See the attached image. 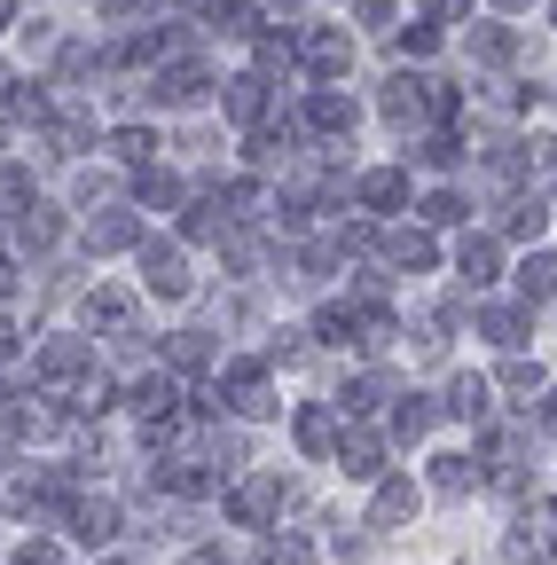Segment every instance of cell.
I'll return each mask as SVG.
<instances>
[{"instance_id": "obj_1", "label": "cell", "mask_w": 557, "mask_h": 565, "mask_svg": "<svg viewBox=\"0 0 557 565\" xmlns=\"http://www.w3.org/2000/svg\"><path fill=\"white\" fill-rule=\"evenodd\" d=\"M63 526H72V542H87V550H110L118 542V503H110V494H72Z\"/></svg>"}, {"instance_id": "obj_2", "label": "cell", "mask_w": 557, "mask_h": 565, "mask_svg": "<svg viewBox=\"0 0 557 565\" xmlns=\"http://www.w3.org/2000/svg\"><path fill=\"white\" fill-rule=\"evenodd\" d=\"M275 511H283V479H236L228 487V519L236 526H267Z\"/></svg>"}, {"instance_id": "obj_3", "label": "cell", "mask_w": 557, "mask_h": 565, "mask_svg": "<svg viewBox=\"0 0 557 565\" xmlns=\"http://www.w3.org/2000/svg\"><path fill=\"white\" fill-rule=\"evenodd\" d=\"M511 557H557V503H526V511H518Z\"/></svg>"}, {"instance_id": "obj_4", "label": "cell", "mask_w": 557, "mask_h": 565, "mask_svg": "<svg viewBox=\"0 0 557 565\" xmlns=\"http://www.w3.org/2000/svg\"><path fill=\"white\" fill-rule=\"evenodd\" d=\"M221 393H228V408H236V416H267V408H275V401H267V370H259V362H228V370H221Z\"/></svg>"}, {"instance_id": "obj_5", "label": "cell", "mask_w": 557, "mask_h": 565, "mask_svg": "<svg viewBox=\"0 0 557 565\" xmlns=\"http://www.w3.org/2000/svg\"><path fill=\"white\" fill-rule=\"evenodd\" d=\"M299 63L314 71V79H338V71H345V63H354V40H345V32H330V24H322V32H307V40H299Z\"/></svg>"}, {"instance_id": "obj_6", "label": "cell", "mask_w": 557, "mask_h": 565, "mask_svg": "<svg viewBox=\"0 0 557 565\" xmlns=\"http://www.w3.org/2000/svg\"><path fill=\"white\" fill-rule=\"evenodd\" d=\"M142 282H150L158 299H181L189 291V259L173 244H142Z\"/></svg>"}, {"instance_id": "obj_7", "label": "cell", "mask_w": 557, "mask_h": 565, "mask_svg": "<svg viewBox=\"0 0 557 565\" xmlns=\"http://www.w3.org/2000/svg\"><path fill=\"white\" fill-rule=\"evenodd\" d=\"M416 503H425V494H416V479H377L369 526H408V519H416Z\"/></svg>"}, {"instance_id": "obj_8", "label": "cell", "mask_w": 557, "mask_h": 565, "mask_svg": "<svg viewBox=\"0 0 557 565\" xmlns=\"http://www.w3.org/2000/svg\"><path fill=\"white\" fill-rule=\"evenodd\" d=\"M330 463H338L345 479H377V471H385V448H377L369 433H338V448H330Z\"/></svg>"}, {"instance_id": "obj_9", "label": "cell", "mask_w": 557, "mask_h": 565, "mask_svg": "<svg viewBox=\"0 0 557 565\" xmlns=\"http://www.w3.org/2000/svg\"><path fill=\"white\" fill-rule=\"evenodd\" d=\"M133 408H142L150 424H165V416L181 408V377H173V370H158V377H142V385H133Z\"/></svg>"}, {"instance_id": "obj_10", "label": "cell", "mask_w": 557, "mask_h": 565, "mask_svg": "<svg viewBox=\"0 0 557 565\" xmlns=\"http://www.w3.org/2000/svg\"><path fill=\"white\" fill-rule=\"evenodd\" d=\"M291 433H299L307 456H330V448H338V416H330V408H299V416H291Z\"/></svg>"}, {"instance_id": "obj_11", "label": "cell", "mask_w": 557, "mask_h": 565, "mask_svg": "<svg viewBox=\"0 0 557 565\" xmlns=\"http://www.w3.org/2000/svg\"><path fill=\"white\" fill-rule=\"evenodd\" d=\"M518 291H526V307H542V299H557V259H549V252H534V259L518 267Z\"/></svg>"}, {"instance_id": "obj_12", "label": "cell", "mask_w": 557, "mask_h": 565, "mask_svg": "<svg viewBox=\"0 0 557 565\" xmlns=\"http://www.w3.org/2000/svg\"><path fill=\"white\" fill-rule=\"evenodd\" d=\"M307 126H322V134H345V126H354V103H345V95H307Z\"/></svg>"}, {"instance_id": "obj_13", "label": "cell", "mask_w": 557, "mask_h": 565, "mask_svg": "<svg viewBox=\"0 0 557 565\" xmlns=\"http://www.w3.org/2000/svg\"><path fill=\"white\" fill-rule=\"evenodd\" d=\"M400 196H408V173H393V166H385V173H362V204H369V212H393Z\"/></svg>"}, {"instance_id": "obj_14", "label": "cell", "mask_w": 557, "mask_h": 565, "mask_svg": "<svg viewBox=\"0 0 557 565\" xmlns=\"http://www.w3.org/2000/svg\"><path fill=\"white\" fill-rule=\"evenodd\" d=\"M87 315H95L103 330H118V338H133V299H126V291H95V299H87Z\"/></svg>"}, {"instance_id": "obj_15", "label": "cell", "mask_w": 557, "mask_h": 565, "mask_svg": "<svg viewBox=\"0 0 557 565\" xmlns=\"http://www.w3.org/2000/svg\"><path fill=\"white\" fill-rule=\"evenodd\" d=\"M158 103H173V110H189V103H204V71H165V79H158Z\"/></svg>"}, {"instance_id": "obj_16", "label": "cell", "mask_w": 557, "mask_h": 565, "mask_svg": "<svg viewBox=\"0 0 557 565\" xmlns=\"http://www.w3.org/2000/svg\"><path fill=\"white\" fill-rule=\"evenodd\" d=\"M385 118H393V126L425 118V79H393V87H385Z\"/></svg>"}, {"instance_id": "obj_17", "label": "cell", "mask_w": 557, "mask_h": 565, "mask_svg": "<svg viewBox=\"0 0 557 565\" xmlns=\"http://www.w3.org/2000/svg\"><path fill=\"white\" fill-rule=\"evenodd\" d=\"M425 433H432L425 393H400V408H393V440H425Z\"/></svg>"}, {"instance_id": "obj_18", "label": "cell", "mask_w": 557, "mask_h": 565, "mask_svg": "<svg viewBox=\"0 0 557 565\" xmlns=\"http://www.w3.org/2000/svg\"><path fill=\"white\" fill-rule=\"evenodd\" d=\"M259 110H267V79H251V71H244V79H228V118L251 126Z\"/></svg>"}, {"instance_id": "obj_19", "label": "cell", "mask_w": 557, "mask_h": 565, "mask_svg": "<svg viewBox=\"0 0 557 565\" xmlns=\"http://www.w3.org/2000/svg\"><path fill=\"white\" fill-rule=\"evenodd\" d=\"M479 479H486V471H479L471 456H440V471H432V487H440V494H471Z\"/></svg>"}, {"instance_id": "obj_20", "label": "cell", "mask_w": 557, "mask_h": 565, "mask_svg": "<svg viewBox=\"0 0 557 565\" xmlns=\"http://www.w3.org/2000/svg\"><path fill=\"white\" fill-rule=\"evenodd\" d=\"M471 55H486V63H511V55H518V32H511V24H479V32H471Z\"/></svg>"}, {"instance_id": "obj_21", "label": "cell", "mask_w": 557, "mask_h": 565, "mask_svg": "<svg viewBox=\"0 0 557 565\" xmlns=\"http://www.w3.org/2000/svg\"><path fill=\"white\" fill-rule=\"evenodd\" d=\"M40 370H47V377H79V370H87V345H79V338H55V345L40 353Z\"/></svg>"}, {"instance_id": "obj_22", "label": "cell", "mask_w": 557, "mask_h": 565, "mask_svg": "<svg viewBox=\"0 0 557 565\" xmlns=\"http://www.w3.org/2000/svg\"><path fill=\"white\" fill-rule=\"evenodd\" d=\"M385 252H393L400 267H432V259H440V252H432V236H416V228H393V236H385Z\"/></svg>"}, {"instance_id": "obj_23", "label": "cell", "mask_w": 557, "mask_h": 565, "mask_svg": "<svg viewBox=\"0 0 557 565\" xmlns=\"http://www.w3.org/2000/svg\"><path fill=\"white\" fill-rule=\"evenodd\" d=\"M456 267H463V282H495V244H486V236H471V244L456 252Z\"/></svg>"}, {"instance_id": "obj_24", "label": "cell", "mask_w": 557, "mask_h": 565, "mask_svg": "<svg viewBox=\"0 0 557 565\" xmlns=\"http://www.w3.org/2000/svg\"><path fill=\"white\" fill-rule=\"evenodd\" d=\"M259 565H314V542H299V534H267Z\"/></svg>"}, {"instance_id": "obj_25", "label": "cell", "mask_w": 557, "mask_h": 565, "mask_svg": "<svg viewBox=\"0 0 557 565\" xmlns=\"http://www.w3.org/2000/svg\"><path fill=\"white\" fill-rule=\"evenodd\" d=\"M448 408L479 424V416H486V377H456V385H448Z\"/></svg>"}, {"instance_id": "obj_26", "label": "cell", "mask_w": 557, "mask_h": 565, "mask_svg": "<svg viewBox=\"0 0 557 565\" xmlns=\"http://www.w3.org/2000/svg\"><path fill=\"white\" fill-rule=\"evenodd\" d=\"M503 228H511V236H542V228H549V212H542L534 196H518V204L503 212Z\"/></svg>"}, {"instance_id": "obj_27", "label": "cell", "mask_w": 557, "mask_h": 565, "mask_svg": "<svg viewBox=\"0 0 557 565\" xmlns=\"http://www.w3.org/2000/svg\"><path fill=\"white\" fill-rule=\"evenodd\" d=\"M17 236H24V244H55V212H47V204H24V212H17Z\"/></svg>"}, {"instance_id": "obj_28", "label": "cell", "mask_w": 557, "mask_h": 565, "mask_svg": "<svg viewBox=\"0 0 557 565\" xmlns=\"http://www.w3.org/2000/svg\"><path fill=\"white\" fill-rule=\"evenodd\" d=\"M479 330L495 338V345H518V330H526V315H511V307H486L479 315Z\"/></svg>"}, {"instance_id": "obj_29", "label": "cell", "mask_w": 557, "mask_h": 565, "mask_svg": "<svg viewBox=\"0 0 557 565\" xmlns=\"http://www.w3.org/2000/svg\"><path fill=\"white\" fill-rule=\"evenodd\" d=\"M87 244H95V252H118V244H133V221H126V212H110V221L87 228Z\"/></svg>"}, {"instance_id": "obj_30", "label": "cell", "mask_w": 557, "mask_h": 565, "mask_svg": "<svg viewBox=\"0 0 557 565\" xmlns=\"http://www.w3.org/2000/svg\"><path fill=\"white\" fill-rule=\"evenodd\" d=\"M165 362H173V370H196V362H204V338H196V330H173V338H165Z\"/></svg>"}, {"instance_id": "obj_31", "label": "cell", "mask_w": 557, "mask_h": 565, "mask_svg": "<svg viewBox=\"0 0 557 565\" xmlns=\"http://www.w3.org/2000/svg\"><path fill=\"white\" fill-rule=\"evenodd\" d=\"M110 150H118L126 166H142V158H150V126H118V134H110Z\"/></svg>"}, {"instance_id": "obj_32", "label": "cell", "mask_w": 557, "mask_h": 565, "mask_svg": "<svg viewBox=\"0 0 557 565\" xmlns=\"http://www.w3.org/2000/svg\"><path fill=\"white\" fill-rule=\"evenodd\" d=\"M110 401H118V385H110V377H87V385H79V416H103Z\"/></svg>"}, {"instance_id": "obj_33", "label": "cell", "mask_w": 557, "mask_h": 565, "mask_svg": "<svg viewBox=\"0 0 557 565\" xmlns=\"http://www.w3.org/2000/svg\"><path fill=\"white\" fill-rule=\"evenodd\" d=\"M213 228H221V204H189V228H181V236H189V244H204Z\"/></svg>"}, {"instance_id": "obj_34", "label": "cell", "mask_w": 557, "mask_h": 565, "mask_svg": "<svg viewBox=\"0 0 557 565\" xmlns=\"http://www.w3.org/2000/svg\"><path fill=\"white\" fill-rule=\"evenodd\" d=\"M425 221H432V228H448V221H463V196H448V189H440V196H425Z\"/></svg>"}, {"instance_id": "obj_35", "label": "cell", "mask_w": 557, "mask_h": 565, "mask_svg": "<svg viewBox=\"0 0 557 565\" xmlns=\"http://www.w3.org/2000/svg\"><path fill=\"white\" fill-rule=\"evenodd\" d=\"M173 196H181L173 173H142V204H173Z\"/></svg>"}, {"instance_id": "obj_36", "label": "cell", "mask_w": 557, "mask_h": 565, "mask_svg": "<svg viewBox=\"0 0 557 565\" xmlns=\"http://www.w3.org/2000/svg\"><path fill=\"white\" fill-rule=\"evenodd\" d=\"M416 158H425V166H456L463 150H456V134H432V141H425V150H416Z\"/></svg>"}, {"instance_id": "obj_37", "label": "cell", "mask_w": 557, "mask_h": 565, "mask_svg": "<svg viewBox=\"0 0 557 565\" xmlns=\"http://www.w3.org/2000/svg\"><path fill=\"white\" fill-rule=\"evenodd\" d=\"M503 385H511V393H534V385H542V370H534V362H511V370H503Z\"/></svg>"}, {"instance_id": "obj_38", "label": "cell", "mask_w": 557, "mask_h": 565, "mask_svg": "<svg viewBox=\"0 0 557 565\" xmlns=\"http://www.w3.org/2000/svg\"><path fill=\"white\" fill-rule=\"evenodd\" d=\"M17 565H63V550H55V542H24Z\"/></svg>"}, {"instance_id": "obj_39", "label": "cell", "mask_w": 557, "mask_h": 565, "mask_svg": "<svg viewBox=\"0 0 557 565\" xmlns=\"http://www.w3.org/2000/svg\"><path fill=\"white\" fill-rule=\"evenodd\" d=\"M534 166H542V181L557 189V141H534Z\"/></svg>"}, {"instance_id": "obj_40", "label": "cell", "mask_w": 557, "mask_h": 565, "mask_svg": "<svg viewBox=\"0 0 557 565\" xmlns=\"http://www.w3.org/2000/svg\"><path fill=\"white\" fill-rule=\"evenodd\" d=\"M463 9H471V0H425V17H432V24H448V17H463Z\"/></svg>"}, {"instance_id": "obj_41", "label": "cell", "mask_w": 557, "mask_h": 565, "mask_svg": "<svg viewBox=\"0 0 557 565\" xmlns=\"http://www.w3.org/2000/svg\"><path fill=\"white\" fill-rule=\"evenodd\" d=\"M393 17V0H362V24H385Z\"/></svg>"}, {"instance_id": "obj_42", "label": "cell", "mask_w": 557, "mask_h": 565, "mask_svg": "<svg viewBox=\"0 0 557 565\" xmlns=\"http://www.w3.org/2000/svg\"><path fill=\"white\" fill-rule=\"evenodd\" d=\"M181 565H236V557H221V550H189Z\"/></svg>"}, {"instance_id": "obj_43", "label": "cell", "mask_w": 557, "mask_h": 565, "mask_svg": "<svg viewBox=\"0 0 557 565\" xmlns=\"http://www.w3.org/2000/svg\"><path fill=\"white\" fill-rule=\"evenodd\" d=\"M542 424H549V433H557V385H549V401H542Z\"/></svg>"}, {"instance_id": "obj_44", "label": "cell", "mask_w": 557, "mask_h": 565, "mask_svg": "<svg viewBox=\"0 0 557 565\" xmlns=\"http://www.w3.org/2000/svg\"><path fill=\"white\" fill-rule=\"evenodd\" d=\"M9 17H17V0H0V24H9Z\"/></svg>"}, {"instance_id": "obj_45", "label": "cell", "mask_w": 557, "mask_h": 565, "mask_svg": "<svg viewBox=\"0 0 557 565\" xmlns=\"http://www.w3.org/2000/svg\"><path fill=\"white\" fill-rule=\"evenodd\" d=\"M0 291H9V259H0Z\"/></svg>"}, {"instance_id": "obj_46", "label": "cell", "mask_w": 557, "mask_h": 565, "mask_svg": "<svg viewBox=\"0 0 557 565\" xmlns=\"http://www.w3.org/2000/svg\"><path fill=\"white\" fill-rule=\"evenodd\" d=\"M503 9H526V0H503Z\"/></svg>"}, {"instance_id": "obj_47", "label": "cell", "mask_w": 557, "mask_h": 565, "mask_svg": "<svg viewBox=\"0 0 557 565\" xmlns=\"http://www.w3.org/2000/svg\"><path fill=\"white\" fill-rule=\"evenodd\" d=\"M549 24H557V0H549Z\"/></svg>"}]
</instances>
